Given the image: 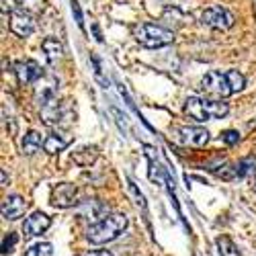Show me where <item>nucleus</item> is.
I'll return each instance as SVG.
<instances>
[{
    "instance_id": "obj_17",
    "label": "nucleus",
    "mask_w": 256,
    "mask_h": 256,
    "mask_svg": "<svg viewBox=\"0 0 256 256\" xmlns=\"http://www.w3.org/2000/svg\"><path fill=\"white\" fill-rule=\"evenodd\" d=\"M44 142H46V140H41V134H39V132H29V134L23 138V154H27V156L35 154L39 148L44 146Z\"/></svg>"
},
{
    "instance_id": "obj_16",
    "label": "nucleus",
    "mask_w": 256,
    "mask_h": 256,
    "mask_svg": "<svg viewBox=\"0 0 256 256\" xmlns=\"http://www.w3.org/2000/svg\"><path fill=\"white\" fill-rule=\"evenodd\" d=\"M41 48H44V52H46V56H48V60H50L52 64H56V62L62 58V54H64L62 44H60L58 39H54V37L44 39V44H41Z\"/></svg>"
},
{
    "instance_id": "obj_3",
    "label": "nucleus",
    "mask_w": 256,
    "mask_h": 256,
    "mask_svg": "<svg viewBox=\"0 0 256 256\" xmlns=\"http://www.w3.org/2000/svg\"><path fill=\"white\" fill-rule=\"evenodd\" d=\"M134 35H136L138 44L148 48V50L164 48V46H170L174 41V31H170V29H166L162 25H156V23H142V25H138Z\"/></svg>"
},
{
    "instance_id": "obj_14",
    "label": "nucleus",
    "mask_w": 256,
    "mask_h": 256,
    "mask_svg": "<svg viewBox=\"0 0 256 256\" xmlns=\"http://www.w3.org/2000/svg\"><path fill=\"white\" fill-rule=\"evenodd\" d=\"M96 158H98V148L96 146H82L80 150H76L72 154V162L82 166V168L92 166L96 162Z\"/></svg>"
},
{
    "instance_id": "obj_1",
    "label": "nucleus",
    "mask_w": 256,
    "mask_h": 256,
    "mask_svg": "<svg viewBox=\"0 0 256 256\" xmlns=\"http://www.w3.org/2000/svg\"><path fill=\"white\" fill-rule=\"evenodd\" d=\"M184 113L193 117L195 121H211V119H222L230 113V104L224 100H213V98H199L190 96L184 102Z\"/></svg>"
},
{
    "instance_id": "obj_24",
    "label": "nucleus",
    "mask_w": 256,
    "mask_h": 256,
    "mask_svg": "<svg viewBox=\"0 0 256 256\" xmlns=\"http://www.w3.org/2000/svg\"><path fill=\"white\" fill-rule=\"evenodd\" d=\"M222 140H224V144H228V146H236V144L240 142V134H238L236 130H228V132L222 134Z\"/></svg>"
},
{
    "instance_id": "obj_4",
    "label": "nucleus",
    "mask_w": 256,
    "mask_h": 256,
    "mask_svg": "<svg viewBox=\"0 0 256 256\" xmlns=\"http://www.w3.org/2000/svg\"><path fill=\"white\" fill-rule=\"evenodd\" d=\"M35 100L39 104L44 123H48V125L56 123L58 117H60V102H58V90H56V82L54 80L39 84L37 90H35Z\"/></svg>"
},
{
    "instance_id": "obj_23",
    "label": "nucleus",
    "mask_w": 256,
    "mask_h": 256,
    "mask_svg": "<svg viewBox=\"0 0 256 256\" xmlns=\"http://www.w3.org/2000/svg\"><path fill=\"white\" fill-rule=\"evenodd\" d=\"M16 242H18V236L14 232H8L6 236L2 238V256H6V254H12L14 252V246H16Z\"/></svg>"
},
{
    "instance_id": "obj_20",
    "label": "nucleus",
    "mask_w": 256,
    "mask_h": 256,
    "mask_svg": "<svg viewBox=\"0 0 256 256\" xmlns=\"http://www.w3.org/2000/svg\"><path fill=\"white\" fill-rule=\"evenodd\" d=\"M252 172H256V158L254 156H248V158H244L236 164V174L238 176H248Z\"/></svg>"
},
{
    "instance_id": "obj_26",
    "label": "nucleus",
    "mask_w": 256,
    "mask_h": 256,
    "mask_svg": "<svg viewBox=\"0 0 256 256\" xmlns=\"http://www.w3.org/2000/svg\"><path fill=\"white\" fill-rule=\"evenodd\" d=\"M84 256H113L109 250H90V252H86Z\"/></svg>"
},
{
    "instance_id": "obj_9",
    "label": "nucleus",
    "mask_w": 256,
    "mask_h": 256,
    "mask_svg": "<svg viewBox=\"0 0 256 256\" xmlns=\"http://www.w3.org/2000/svg\"><path fill=\"white\" fill-rule=\"evenodd\" d=\"M178 142L188 148H203L209 142V132L199 125H184L178 130Z\"/></svg>"
},
{
    "instance_id": "obj_12",
    "label": "nucleus",
    "mask_w": 256,
    "mask_h": 256,
    "mask_svg": "<svg viewBox=\"0 0 256 256\" xmlns=\"http://www.w3.org/2000/svg\"><path fill=\"white\" fill-rule=\"evenodd\" d=\"M10 31L18 37H31L35 31V20L25 10H18L10 14Z\"/></svg>"
},
{
    "instance_id": "obj_6",
    "label": "nucleus",
    "mask_w": 256,
    "mask_h": 256,
    "mask_svg": "<svg viewBox=\"0 0 256 256\" xmlns=\"http://www.w3.org/2000/svg\"><path fill=\"white\" fill-rule=\"evenodd\" d=\"M201 88H203L205 92L213 94V96H218V98H226V96L234 94L228 72L222 74V72H218V70H211V72H207V74L203 76Z\"/></svg>"
},
{
    "instance_id": "obj_22",
    "label": "nucleus",
    "mask_w": 256,
    "mask_h": 256,
    "mask_svg": "<svg viewBox=\"0 0 256 256\" xmlns=\"http://www.w3.org/2000/svg\"><path fill=\"white\" fill-rule=\"evenodd\" d=\"M25 256H54V248H52V244H48V242H41V244L31 246Z\"/></svg>"
},
{
    "instance_id": "obj_11",
    "label": "nucleus",
    "mask_w": 256,
    "mask_h": 256,
    "mask_svg": "<svg viewBox=\"0 0 256 256\" xmlns=\"http://www.w3.org/2000/svg\"><path fill=\"white\" fill-rule=\"evenodd\" d=\"M27 207H29V203L25 201V197H20V195H8L2 201V218L8 220V222H14V220L25 216Z\"/></svg>"
},
{
    "instance_id": "obj_18",
    "label": "nucleus",
    "mask_w": 256,
    "mask_h": 256,
    "mask_svg": "<svg viewBox=\"0 0 256 256\" xmlns=\"http://www.w3.org/2000/svg\"><path fill=\"white\" fill-rule=\"evenodd\" d=\"M216 244H218V250H220L222 256H240L238 246L234 244L228 236H220V238L216 240Z\"/></svg>"
},
{
    "instance_id": "obj_13",
    "label": "nucleus",
    "mask_w": 256,
    "mask_h": 256,
    "mask_svg": "<svg viewBox=\"0 0 256 256\" xmlns=\"http://www.w3.org/2000/svg\"><path fill=\"white\" fill-rule=\"evenodd\" d=\"M14 72H16V78L20 84H33L37 82L41 76H44V72H41L39 64L33 62V60H25V62H18L14 66Z\"/></svg>"
},
{
    "instance_id": "obj_25",
    "label": "nucleus",
    "mask_w": 256,
    "mask_h": 256,
    "mask_svg": "<svg viewBox=\"0 0 256 256\" xmlns=\"http://www.w3.org/2000/svg\"><path fill=\"white\" fill-rule=\"evenodd\" d=\"M72 14H74V18H76L78 27L82 29V27H84V18H82V10H80V4L76 2V0H72Z\"/></svg>"
},
{
    "instance_id": "obj_2",
    "label": "nucleus",
    "mask_w": 256,
    "mask_h": 256,
    "mask_svg": "<svg viewBox=\"0 0 256 256\" xmlns=\"http://www.w3.org/2000/svg\"><path fill=\"white\" fill-rule=\"evenodd\" d=\"M127 228V216L123 213H113V216H106L102 222L94 224L88 228L86 238L90 240V244H106L113 242L115 238H119Z\"/></svg>"
},
{
    "instance_id": "obj_8",
    "label": "nucleus",
    "mask_w": 256,
    "mask_h": 256,
    "mask_svg": "<svg viewBox=\"0 0 256 256\" xmlns=\"http://www.w3.org/2000/svg\"><path fill=\"white\" fill-rule=\"evenodd\" d=\"M52 203L54 207L68 209L78 205V186L72 182H60L52 188Z\"/></svg>"
},
{
    "instance_id": "obj_7",
    "label": "nucleus",
    "mask_w": 256,
    "mask_h": 256,
    "mask_svg": "<svg viewBox=\"0 0 256 256\" xmlns=\"http://www.w3.org/2000/svg\"><path fill=\"white\" fill-rule=\"evenodd\" d=\"M106 207L102 201H98V199H86V201H80L78 203V209H76V216H78V220H82V222H88V224H98V222H102L104 218H106Z\"/></svg>"
},
{
    "instance_id": "obj_19",
    "label": "nucleus",
    "mask_w": 256,
    "mask_h": 256,
    "mask_svg": "<svg viewBox=\"0 0 256 256\" xmlns=\"http://www.w3.org/2000/svg\"><path fill=\"white\" fill-rule=\"evenodd\" d=\"M16 4L27 14H41L46 10V0H16Z\"/></svg>"
},
{
    "instance_id": "obj_21",
    "label": "nucleus",
    "mask_w": 256,
    "mask_h": 256,
    "mask_svg": "<svg viewBox=\"0 0 256 256\" xmlns=\"http://www.w3.org/2000/svg\"><path fill=\"white\" fill-rule=\"evenodd\" d=\"M228 76H230V84H232L234 94L240 92V90L246 86V78H244L242 72H238V70H228Z\"/></svg>"
},
{
    "instance_id": "obj_5",
    "label": "nucleus",
    "mask_w": 256,
    "mask_h": 256,
    "mask_svg": "<svg viewBox=\"0 0 256 256\" xmlns=\"http://www.w3.org/2000/svg\"><path fill=\"white\" fill-rule=\"evenodd\" d=\"M201 23L211 27V29H218V31H228L234 27V23H236V16L232 14L230 8H226L222 4H213V6L203 10Z\"/></svg>"
},
{
    "instance_id": "obj_15",
    "label": "nucleus",
    "mask_w": 256,
    "mask_h": 256,
    "mask_svg": "<svg viewBox=\"0 0 256 256\" xmlns=\"http://www.w3.org/2000/svg\"><path fill=\"white\" fill-rule=\"evenodd\" d=\"M70 138H64V136H60V134H52V136H48L46 138V142H44V150L48 152V154H52V156H56V154H60V152H64L66 148L70 146Z\"/></svg>"
},
{
    "instance_id": "obj_27",
    "label": "nucleus",
    "mask_w": 256,
    "mask_h": 256,
    "mask_svg": "<svg viewBox=\"0 0 256 256\" xmlns=\"http://www.w3.org/2000/svg\"><path fill=\"white\" fill-rule=\"evenodd\" d=\"M2 186H6V170H2Z\"/></svg>"
},
{
    "instance_id": "obj_10",
    "label": "nucleus",
    "mask_w": 256,
    "mask_h": 256,
    "mask_svg": "<svg viewBox=\"0 0 256 256\" xmlns=\"http://www.w3.org/2000/svg\"><path fill=\"white\" fill-rule=\"evenodd\" d=\"M52 226V220L46 216L44 211H33L31 216L25 220V226H23V234L27 238H33V236H41L46 230H50Z\"/></svg>"
}]
</instances>
